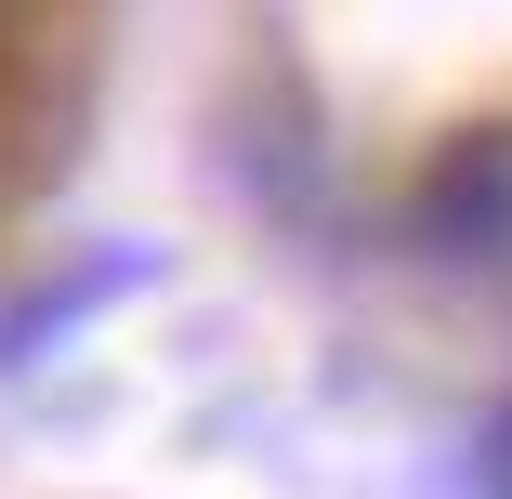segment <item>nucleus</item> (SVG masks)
<instances>
[{
	"mask_svg": "<svg viewBox=\"0 0 512 499\" xmlns=\"http://www.w3.org/2000/svg\"><path fill=\"white\" fill-rule=\"evenodd\" d=\"M407 224H421V250H460V263H512V119H499V132H460V145L421 171Z\"/></svg>",
	"mask_w": 512,
	"mask_h": 499,
	"instance_id": "1",
	"label": "nucleus"
},
{
	"mask_svg": "<svg viewBox=\"0 0 512 499\" xmlns=\"http://www.w3.org/2000/svg\"><path fill=\"white\" fill-rule=\"evenodd\" d=\"M473 473H486V499H512V408L486 421V447H473Z\"/></svg>",
	"mask_w": 512,
	"mask_h": 499,
	"instance_id": "2",
	"label": "nucleus"
}]
</instances>
